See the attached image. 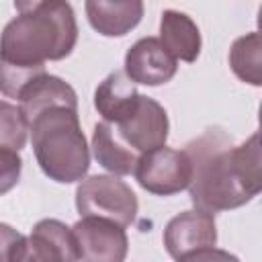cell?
I'll return each mask as SVG.
<instances>
[{
  "label": "cell",
  "mask_w": 262,
  "mask_h": 262,
  "mask_svg": "<svg viewBox=\"0 0 262 262\" xmlns=\"http://www.w3.org/2000/svg\"><path fill=\"white\" fill-rule=\"evenodd\" d=\"M178 59L170 55L158 37L135 41L125 53V74L131 82L143 86H160L176 76Z\"/></svg>",
  "instance_id": "obj_10"
},
{
  "label": "cell",
  "mask_w": 262,
  "mask_h": 262,
  "mask_svg": "<svg viewBox=\"0 0 262 262\" xmlns=\"http://www.w3.org/2000/svg\"><path fill=\"white\" fill-rule=\"evenodd\" d=\"M72 229L82 262H125L129 239L123 225L108 219L82 217Z\"/></svg>",
  "instance_id": "obj_7"
},
{
  "label": "cell",
  "mask_w": 262,
  "mask_h": 262,
  "mask_svg": "<svg viewBox=\"0 0 262 262\" xmlns=\"http://www.w3.org/2000/svg\"><path fill=\"white\" fill-rule=\"evenodd\" d=\"M229 68L244 84L262 86V33H246L231 43Z\"/></svg>",
  "instance_id": "obj_16"
},
{
  "label": "cell",
  "mask_w": 262,
  "mask_h": 262,
  "mask_svg": "<svg viewBox=\"0 0 262 262\" xmlns=\"http://www.w3.org/2000/svg\"><path fill=\"white\" fill-rule=\"evenodd\" d=\"M90 27L104 37H123L135 29L143 16V2L139 0H88L84 4Z\"/></svg>",
  "instance_id": "obj_13"
},
{
  "label": "cell",
  "mask_w": 262,
  "mask_h": 262,
  "mask_svg": "<svg viewBox=\"0 0 262 262\" xmlns=\"http://www.w3.org/2000/svg\"><path fill=\"white\" fill-rule=\"evenodd\" d=\"M176 262H239V258L227 250H219V248H207V250H199L190 256H184Z\"/></svg>",
  "instance_id": "obj_19"
},
{
  "label": "cell",
  "mask_w": 262,
  "mask_h": 262,
  "mask_svg": "<svg viewBox=\"0 0 262 262\" xmlns=\"http://www.w3.org/2000/svg\"><path fill=\"white\" fill-rule=\"evenodd\" d=\"M31 145L43 174L59 184L82 182L90 168V149L78 108L49 106L31 123Z\"/></svg>",
  "instance_id": "obj_2"
},
{
  "label": "cell",
  "mask_w": 262,
  "mask_h": 262,
  "mask_svg": "<svg viewBox=\"0 0 262 262\" xmlns=\"http://www.w3.org/2000/svg\"><path fill=\"white\" fill-rule=\"evenodd\" d=\"M141 94L125 74V70L111 72L94 90V108L102 121L119 125L129 119L139 106Z\"/></svg>",
  "instance_id": "obj_12"
},
{
  "label": "cell",
  "mask_w": 262,
  "mask_h": 262,
  "mask_svg": "<svg viewBox=\"0 0 262 262\" xmlns=\"http://www.w3.org/2000/svg\"><path fill=\"white\" fill-rule=\"evenodd\" d=\"M16 16L2 31V94L16 98L18 90L45 72V61L68 57L78 41L72 4L61 0L14 2Z\"/></svg>",
  "instance_id": "obj_1"
},
{
  "label": "cell",
  "mask_w": 262,
  "mask_h": 262,
  "mask_svg": "<svg viewBox=\"0 0 262 262\" xmlns=\"http://www.w3.org/2000/svg\"><path fill=\"white\" fill-rule=\"evenodd\" d=\"M27 133H31L29 123L18 104L8 100L0 102V147L20 151L27 143Z\"/></svg>",
  "instance_id": "obj_17"
},
{
  "label": "cell",
  "mask_w": 262,
  "mask_h": 262,
  "mask_svg": "<svg viewBox=\"0 0 262 262\" xmlns=\"http://www.w3.org/2000/svg\"><path fill=\"white\" fill-rule=\"evenodd\" d=\"M92 154H94V160L104 170H108L113 176L133 174L137 168V162H139V154L133 147H129L121 139L117 127L106 121H100L94 125Z\"/></svg>",
  "instance_id": "obj_14"
},
{
  "label": "cell",
  "mask_w": 262,
  "mask_h": 262,
  "mask_svg": "<svg viewBox=\"0 0 262 262\" xmlns=\"http://www.w3.org/2000/svg\"><path fill=\"white\" fill-rule=\"evenodd\" d=\"M164 248L170 258L180 260L199 250L215 248L217 244V227L213 213L203 209L182 211L172 217L164 227Z\"/></svg>",
  "instance_id": "obj_8"
},
{
  "label": "cell",
  "mask_w": 262,
  "mask_h": 262,
  "mask_svg": "<svg viewBox=\"0 0 262 262\" xmlns=\"http://www.w3.org/2000/svg\"><path fill=\"white\" fill-rule=\"evenodd\" d=\"M133 176L143 190L158 196H172L190 186L192 162L186 149L164 145L141 154Z\"/></svg>",
  "instance_id": "obj_6"
},
{
  "label": "cell",
  "mask_w": 262,
  "mask_h": 262,
  "mask_svg": "<svg viewBox=\"0 0 262 262\" xmlns=\"http://www.w3.org/2000/svg\"><path fill=\"white\" fill-rule=\"evenodd\" d=\"M18 106L27 119V123H31L41 111L49 108V106H72L78 108V94L76 90L61 78L51 76L47 72L31 78L16 94Z\"/></svg>",
  "instance_id": "obj_11"
},
{
  "label": "cell",
  "mask_w": 262,
  "mask_h": 262,
  "mask_svg": "<svg viewBox=\"0 0 262 262\" xmlns=\"http://www.w3.org/2000/svg\"><path fill=\"white\" fill-rule=\"evenodd\" d=\"M233 145L231 135L219 127H209L196 139L186 143L184 149L192 162V182L188 192L196 209L217 213L237 209L250 201L239 188L233 172Z\"/></svg>",
  "instance_id": "obj_3"
},
{
  "label": "cell",
  "mask_w": 262,
  "mask_h": 262,
  "mask_svg": "<svg viewBox=\"0 0 262 262\" xmlns=\"http://www.w3.org/2000/svg\"><path fill=\"white\" fill-rule=\"evenodd\" d=\"M115 127L119 131L121 139L141 156L145 151L166 145L170 123H168L166 108L151 96L141 94L137 111L129 119H125L123 123H119Z\"/></svg>",
  "instance_id": "obj_9"
},
{
  "label": "cell",
  "mask_w": 262,
  "mask_h": 262,
  "mask_svg": "<svg viewBox=\"0 0 262 262\" xmlns=\"http://www.w3.org/2000/svg\"><path fill=\"white\" fill-rule=\"evenodd\" d=\"M76 209L80 217H98L129 227L139 211L131 186L113 174H94L76 188Z\"/></svg>",
  "instance_id": "obj_5"
},
{
  "label": "cell",
  "mask_w": 262,
  "mask_h": 262,
  "mask_svg": "<svg viewBox=\"0 0 262 262\" xmlns=\"http://www.w3.org/2000/svg\"><path fill=\"white\" fill-rule=\"evenodd\" d=\"M256 23H258V33H262V6L258 8V16H256Z\"/></svg>",
  "instance_id": "obj_20"
},
{
  "label": "cell",
  "mask_w": 262,
  "mask_h": 262,
  "mask_svg": "<svg viewBox=\"0 0 262 262\" xmlns=\"http://www.w3.org/2000/svg\"><path fill=\"white\" fill-rule=\"evenodd\" d=\"M74 229L59 219H41L29 235L2 225V262H78Z\"/></svg>",
  "instance_id": "obj_4"
},
{
  "label": "cell",
  "mask_w": 262,
  "mask_h": 262,
  "mask_svg": "<svg viewBox=\"0 0 262 262\" xmlns=\"http://www.w3.org/2000/svg\"><path fill=\"white\" fill-rule=\"evenodd\" d=\"M258 131H262V102H260V108H258Z\"/></svg>",
  "instance_id": "obj_21"
},
{
  "label": "cell",
  "mask_w": 262,
  "mask_h": 262,
  "mask_svg": "<svg viewBox=\"0 0 262 262\" xmlns=\"http://www.w3.org/2000/svg\"><path fill=\"white\" fill-rule=\"evenodd\" d=\"M160 41L164 43V47L170 51L174 59H180L186 63L196 61L201 53V45H203L196 23L188 14L174 10V8H168L162 12Z\"/></svg>",
  "instance_id": "obj_15"
},
{
  "label": "cell",
  "mask_w": 262,
  "mask_h": 262,
  "mask_svg": "<svg viewBox=\"0 0 262 262\" xmlns=\"http://www.w3.org/2000/svg\"><path fill=\"white\" fill-rule=\"evenodd\" d=\"M0 164H2V186H0V192L4 194L18 182L23 160H20L18 151L8 149V147H0Z\"/></svg>",
  "instance_id": "obj_18"
}]
</instances>
